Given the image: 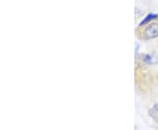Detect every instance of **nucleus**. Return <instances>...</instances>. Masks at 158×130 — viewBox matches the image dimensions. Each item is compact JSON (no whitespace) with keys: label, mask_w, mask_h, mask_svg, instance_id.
Returning a JSON list of instances; mask_svg holds the SVG:
<instances>
[{"label":"nucleus","mask_w":158,"mask_h":130,"mask_svg":"<svg viewBox=\"0 0 158 130\" xmlns=\"http://www.w3.org/2000/svg\"><path fill=\"white\" fill-rule=\"evenodd\" d=\"M156 15H148L147 18H146V19L144 20V21H141V25H144V23L145 22H148V20H151L152 19H156Z\"/></svg>","instance_id":"nucleus-2"},{"label":"nucleus","mask_w":158,"mask_h":130,"mask_svg":"<svg viewBox=\"0 0 158 130\" xmlns=\"http://www.w3.org/2000/svg\"><path fill=\"white\" fill-rule=\"evenodd\" d=\"M143 36L145 39H153L158 37V24L151 23L144 30Z\"/></svg>","instance_id":"nucleus-1"}]
</instances>
